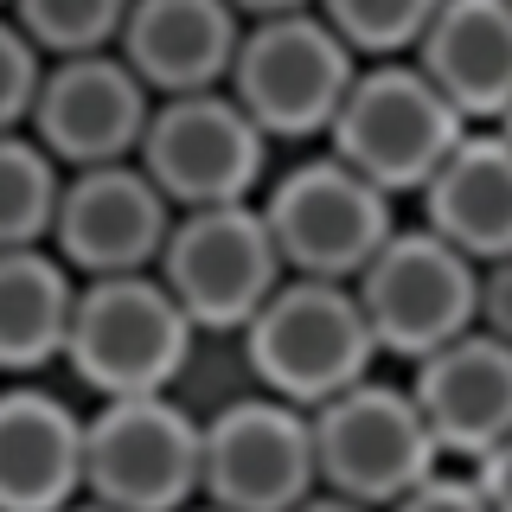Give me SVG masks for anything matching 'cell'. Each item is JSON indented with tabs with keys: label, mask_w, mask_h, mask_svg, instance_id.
<instances>
[{
	"label": "cell",
	"mask_w": 512,
	"mask_h": 512,
	"mask_svg": "<svg viewBox=\"0 0 512 512\" xmlns=\"http://www.w3.org/2000/svg\"><path fill=\"white\" fill-rule=\"evenodd\" d=\"M64 512H116V506H103V500H71Z\"/></svg>",
	"instance_id": "29"
},
{
	"label": "cell",
	"mask_w": 512,
	"mask_h": 512,
	"mask_svg": "<svg viewBox=\"0 0 512 512\" xmlns=\"http://www.w3.org/2000/svg\"><path fill=\"white\" fill-rule=\"evenodd\" d=\"M237 340H244L256 391L282 397L295 410H314L352 391L378 365V340L365 327L352 282H320V276H282L276 295L244 320Z\"/></svg>",
	"instance_id": "1"
},
{
	"label": "cell",
	"mask_w": 512,
	"mask_h": 512,
	"mask_svg": "<svg viewBox=\"0 0 512 512\" xmlns=\"http://www.w3.org/2000/svg\"><path fill=\"white\" fill-rule=\"evenodd\" d=\"M244 20H276V13H308L314 0H231Z\"/></svg>",
	"instance_id": "27"
},
{
	"label": "cell",
	"mask_w": 512,
	"mask_h": 512,
	"mask_svg": "<svg viewBox=\"0 0 512 512\" xmlns=\"http://www.w3.org/2000/svg\"><path fill=\"white\" fill-rule=\"evenodd\" d=\"M320 487L308 410L269 391L231 397L205 416V474L199 500L224 512H295Z\"/></svg>",
	"instance_id": "11"
},
{
	"label": "cell",
	"mask_w": 512,
	"mask_h": 512,
	"mask_svg": "<svg viewBox=\"0 0 512 512\" xmlns=\"http://www.w3.org/2000/svg\"><path fill=\"white\" fill-rule=\"evenodd\" d=\"M186 512H224V506H205V500H192V506H186Z\"/></svg>",
	"instance_id": "30"
},
{
	"label": "cell",
	"mask_w": 512,
	"mask_h": 512,
	"mask_svg": "<svg viewBox=\"0 0 512 512\" xmlns=\"http://www.w3.org/2000/svg\"><path fill=\"white\" fill-rule=\"evenodd\" d=\"M468 474L480 480V493H487V506H493V512H512V436H506V442H493L480 461H468Z\"/></svg>",
	"instance_id": "26"
},
{
	"label": "cell",
	"mask_w": 512,
	"mask_h": 512,
	"mask_svg": "<svg viewBox=\"0 0 512 512\" xmlns=\"http://www.w3.org/2000/svg\"><path fill=\"white\" fill-rule=\"evenodd\" d=\"M58 192H64V167L26 128H7L0 135V250L52 244Z\"/></svg>",
	"instance_id": "20"
},
{
	"label": "cell",
	"mask_w": 512,
	"mask_h": 512,
	"mask_svg": "<svg viewBox=\"0 0 512 512\" xmlns=\"http://www.w3.org/2000/svg\"><path fill=\"white\" fill-rule=\"evenodd\" d=\"M493 128H506V135H512V109H506V116H500V122H493Z\"/></svg>",
	"instance_id": "31"
},
{
	"label": "cell",
	"mask_w": 512,
	"mask_h": 512,
	"mask_svg": "<svg viewBox=\"0 0 512 512\" xmlns=\"http://www.w3.org/2000/svg\"><path fill=\"white\" fill-rule=\"evenodd\" d=\"M192 340H199V327L186 320V308L167 295V282L154 269L96 276V282H77L64 365L77 372L84 391H96V404H109V397H160L180 384Z\"/></svg>",
	"instance_id": "3"
},
{
	"label": "cell",
	"mask_w": 512,
	"mask_h": 512,
	"mask_svg": "<svg viewBox=\"0 0 512 512\" xmlns=\"http://www.w3.org/2000/svg\"><path fill=\"white\" fill-rule=\"evenodd\" d=\"M474 327H487L493 340L512 346V256L480 263V308H474Z\"/></svg>",
	"instance_id": "25"
},
{
	"label": "cell",
	"mask_w": 512,
	"mask_h": 512,
	"mask_svg": "<svg viewBox=\"0 0 512 512\" xmlns=\"http://www.w3.org/2000/svg\"><path fill=\"white\" fill-rule=\"evenodd\" d=\"M154 276L167 282V295L186 308L199 333H244V320L276 295L288 276L276 237L263 224V205H192L173 212V231L160 244Z\"/></svg>",
	"instance_id": "10"
},
{
	"label": "cell",
	"mask_w": 512,
	"mask_h": 512,
	"mask_svg": "<svg viewBox=\"0 0 512 512\" xmlns=\"http://www.w3.org/2000/svg\"><path fill=\"white\" fill-rule=\"evenodd\" d=\"M244 39V13L231 0H128L116 52L154 96L224 90Z\"/></svg>",
	"instance_id": "16"
},
{
	"label": "cell",
	"mask_w": 512,
	"mask_h": 512,
	"mask_svg": "<svg viewBox=\"0 0 512 512\" xmlns=\"http://www.w3.org/2000/svg\"><path fill=\"white\" fill-rule=\"evenodd\" d=\"M410 397L442 461H480L493 442L512 436V346L487 327H468L461 340L410 365Z\"/></svg>",
	"instance_id": "14"
},
{
	"label": "cell",
	"mask_w": 512,
	"mask_h": 512,
	"mask_svg": "<svg viewBox=\"0 0 512 512\" xmlns=\"http://www.w3.org/2000/svg\"><path fill=\"white\" fill-rule=\"evenodd\" d=\"M384 512H493L487 493H480L474 474H455V468H436L429 480H416L404 500H391Z\"/></svg>",
	"instance_id": "24"
},
{
	"label": "cell",
	"mask_w": 512,
	"mask_h": 512,
	"mask_svg": "<svg viewBox=\"0 0 512 512\" xmlns=\"http://www.w3.org/2000/svg\"><path fill=\"white\" fill-rule=\"evenodd\" d=\"M436 7L442 0H314V13L359 58H410L436 20Z\"/></svg>",
	"instance_id": "22"
},
{
	"label": "cell",
	"mask_w": 512,
	"mask_h": 512,
	"mask_svg": "<svg viewBox=\"0 0 512 512\" xmlns=\"http://www.w3.org/2000/svg\"><path fill=\"white\" fill-rule=\"evenodd\" d=\"M269 148L244 103L231 90H192V96H154L148 135H141V173L167 192L173 212L192 205H244L269 186Z\"/></svg>",
	"instance_id": "9"
},
{
	"label": "cell",
	"mask_w": 512,
	"mask_h": 512,
	"mask_svg": "<svg viewBox=\"0 0 512 512\" xmlns=\"http://www.w3.org/2000/svg\"><path fill=\"white\" fill-rule=\"evenodd\" d=\"M173 231V205L141 160H109V167H77L64 173L58 218H52V250L64 256L77 282L96 276H135L160 263V244Z\"/></svg>",
	"instance_id": "13"
},
{
	"label": "cell",
	"mask_w": 512,
	"mask_h": 512,
	"mask_svg": "<svg viewBox=\"0 0 512 512\" xmlns=\"http://www.w3.org/2000/svg\"><path fill=\"white\" fill-rule=\"evenodd\" d=\"M352 295H359V308H365L378 359L416 365L423 352L461 340V333L474 327L480 263L461 256L448 237H436L429 224H397L378 244V256L359 269Z\"/></svg>",
	"instance_id": "7"
},
{
	"label": "cell",
	"mask_w": 512,
	"mask_h": 512,
	"mask_svg": "<svg viewBox=\"0 0 512 512\" xmlns=\"http://www.w3.org/2000/svg\"><path fill=\"white\" fill-rule=\"evenodd\" d=\"M0 13H7V0H0Z\"/></svg>",
	"instance_id": "32"
},
{
	"label": "cell",
	"mask_w": 512,
	"mask_h": 512,
	"mask_svg": "<svg viewBox=\"0 0 512 512\" xmlns=\"http://www.w3.org/2000/svg\"><path fill=\"white\" fill-rule=\"evenodd\" d=\"M295 512H372V506H359V500H340V493L314 487V493H308V500H301Z\"/></svg>",
	"instance_id": "28"
},
{
	"label": "cell",
	"mask_w": 512,
	"mask_h": 512,
	"mask_svg": "<svg viewBox=\"0 0 512 512\" xmlns=\"http://www.w3.org/2000/svg\"><path fill=\"white\" fill-rule=\"evenodd\" d=\"M39 77H45V52L13 26V13H0V135H7V128H26Z\"/></svg>",
	"instance_id": "23"
},
{
	"label": "cell",
	"mask_w": 512,
	"mask_h": 512,
	"mask_svg": "<svg viewBox=\"0 0 512 512\" xmlns=\"http://www.w3.org/2000/svg\"><path fill=\"white\" fill-rule=\"evenodd\" d=\"M308 423H314L320 487L340 493V500L372 506V512H384L391 500H404L416 480L448 468L429 423H423V410L410 397V384L359 378L352 391L314 404Z\"/></svg>",
	"instance_id": "8"
},
{
	"label": "cell",
	"mask_w": 512,
	"mask_h": 512,
	"mask_svg": "<svg viewBox=\"0 0 512 512\" xmlns=\"http://www.w3.org/2000/svg\"><path fill=\"white\" fill-rule=\"evenodd\" d=\"M256 205H263L282 269L288 276H320V282H359V269L397 231V199L327 148L269 173Z\"/></svg>",
	"instance_id": "4"
},
{
	"label": "cell",
	"mask_w": 512,
	"mask_h": 512,
	"mask_svg": "<svg viewBox=\"0 0 512 512\" xmlns=\"http://www.w3.org/2000/svg\"><path fill=\"white\" fill-rule=\"evenodd\" d=\"M410 58L468 128H493L512 109V0H442Z\"/></svg>",
	"instance_id": "17"
},
{
	"label": "cell",
	"mask_w": 512,
	"mask_h": 512,
	"mask_svg": "<svg viewBox=\"0 0 512 512\" xmlns=\"http://www.w3.org/2000/svg\"><path fill=\"white\" fill-rule=\"evenodd\" d=\"M7 13L45 58H71V52H116L128 0H7Z\"/></svg>",
	"instance_id": "21"
},
{
	"label": "cell",
	"mask_w": 512,
	"mask_h": 512,
	"mask_svg": "<svg viewBox=\"0 0 512 512\" xmlns=\"http://www.w3.org/2000/svg\"><path fill=\"white\" fill-rule=\"evenodd\" d=\"M148 116H154V90L128 71L122 52H71V58H45L26 135L64 173H77V167L135 160Z\"/></svg>",
	"instance_id": "12"
},
{
	"label": "cell",
	"mask_w": 512,
	"mask_h": 512,
	"mask_svg": "<svg viewBox=\"0 0 512 512\" xmlns=\"http://www.w3.org/2000/svg\"><path fill=\"white\" fill-rule=\"evenodd\" d=\"M84 500V416L39 378H0V512Z\"/></svg>",
	"instance_id": "15"
},
{
	"label": "cell",
	"mask_w": 512,
	"mask_h": 512,
	"mask_svg": "<svg viewBox=\"0 0 512 512\" xmlns=\"http://www.w3.org/2000/svg\"><path fill=\"white\" fill-rule=\"evenodd\" d=\"M352 71H359V52L308 7L276 13V20H244L224 90L244 103V116L269 141H327Z\"/></svg>",
	"instance_id": "6"
},
{
	"label": "cell",
	"mask_w": 512,
	"mask_h": 512,
	"mask_svg": "<svg viewBox=\"0 0 512 512\" xmlns=\"http://www.w3.org/2000/svg\"><path fill=\"white\" fill-rule=\"evenodd\" d=\"M461 135H468L461 109L429 84L416 58H359L320 148L391 199H416Z\"/></svg>",
	"instance_id": "2"
},
{
	"label": "cell",
	"mask_w": 512,
	"mask_h": 512,
	"mask_svg": "<svg viewBox=\"0 0 512 512\" xmlns=\"http://www.w3.org/2000/svg\"><path fill=\"white\" fill-rule=\"evenodd\" d=\"M77 276L52 244L0 250V378H39L64 365Z\"/></svg>",
	"instance_id": "19"
},
{
	"label": "cell",
	"mask_w": 512,
	"mask_h": 512,
	"mask_svg": "<svg viewBox=\"0 0 512 512\" xmlns=\"http://www.w3.org/2000/svg\"><path fill=\"white\" fill-rule=\"evenodd\" d=\"M423 224L448 237L461 256L493 263L512 256V135L506 128H468L448 160L416 192Z\"/></svg>",
	"instance_id": "18"
},
{
	"label": "cell",
	"mask_w": 512,
	"mask_h": 512,
	"mask_svg": "<svg viewBox=\"0 0 512 512\" xmlns=\"http://www.w3.org/2000/svg\"><path fill=\"white\" fill-rule=\"evenodd\" d=\"M205 474V416L173 391L109 397L84 416V500L116 512H186Z\"/></svg>",
	"instance_id": "5"
}]
</instances>
